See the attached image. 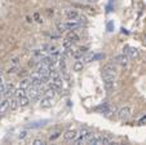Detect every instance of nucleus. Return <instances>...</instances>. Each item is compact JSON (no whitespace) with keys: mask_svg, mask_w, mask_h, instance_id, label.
Returning <instances> with one entry per match:
<instances>
[{"mask_svg":"<svg viewBox=\"0 0 146 145\" xmlns=\"http://www.w3.org/2000/svg\"><path fill=\"white\" fill-rule=\"evenodd\" d=\"M83 69V62L82 61H76L74 63V71H80Z\"/></svg>","mask_w":146,"mask_h":145,"instance_id":"obj_20","label":"nucleus"},{"mask_svg":"<svg viewBox=\"0 0 146 145\" xmlns=\"http://www.w3.org/2000/svg\"><path fill=\"white\" fill-rule=\"evenodd\" d=\"M33 144H34V145H44L45 142L43 141V140H40V139H36V140H34Z\"/></svg>","mask_w":146,"mask_h":145,"instance_id":"obj_25","label":"nucleus"},{"mask_svg":"<svg viewBox=\"0 0 146 145\" xmlns=\"http://www.w3.org/2000/svg\"><path fill=\"white\" fill-rule=\"evenodd\" d=\"M8 109H9V100H4L3 102H0V114H4Z\"/></svg>","mask_w":146,"mask_h":145,"instance_id":"obj_16","label":"nucleus"},{"mask_svg":"<svg viewBox=\"0 0 146 145\" xmlns=\"http://www.w3.org/2000/svg\"><path fill=\"white\" fill-rule=\"evenodd\" d=\"M124 53H125V56H127L128 58H137L138 57V51L137 48H133V47H124Z\"/></svg>","mask_w":146,"mask_h":145,"instance_id":"obj_2","label":"nucleus"},{"mask_svg":"<svg viewBox=\"0 0 146 145\" xmlns=\"http://www.w3.org/2000/svg\"><path fill=\"white\" fill-rule=\"evenodd\" d=\"M115 61L119 63V65L125 66L127 65V62H128V57L127 56H124V55H119V56H116L115 57Z\"/></svg>","mask_w":146,"mask_h":145,"instance_id":"obj_10","label":"nucleus"},{"mask_svg":"<svg viewBox=\"0 0 146 145\" xmlns=\"http://www.w3.org/2000/svg\"><path fill=\"white\" fill-rule=\"evenodd\" d=\"M45 122H47V120H41V122H34V123L29 124V126H27V128H36V127L44 126V124H45Z\"/></svg>","mask_w":146,"mask_h":145,"instance_id":"obj_19","label":"nucleus"},{"mask_svg":"<svg viewBox=\"0 0 146 145\" xmlns=\"http://www.w3.org/2000/svg\"><path fill=\"white\" fill-rule=\"evenodd\" d=\"M0 82H1V74H0Z\"/></svg>","mask_w":146,"mask_h":145,"instance_id":"obj_30","label":"nucleus"},{"mask_svg":"<svg viewBox=\"0 0 146 145\" xmlns=\"http://www.w3.org/2000/svg\"><path fill=\"white\" fill-rule=\"evenodd\" d=\"M65 26H66V30H74V29L79 27L80 23H79V22L72 21V19H70L69 22H66V23H65Z\"/></svg>","mask_w":146,"mask_h":145,"instance_id":"obj_11","label":"nucleus"},{"mask_svg":"<svg viewBox=\"0 0 146 145\" xmlns=\"http://www.w3.org/2000/svg\"><path fill=\"white\" fill-rule=\"evenodd\" d=\"M40 93V87H36V86H31L27 88V96L29 99H36Z\"/></svg>","mask_w":146,"mask_h":145,"instance_id":"obj_3","label":"nucleus"},{"mask_svg":"<svg viewBox=\"0 0 146 145\" xmlns=\"http://www.w3.org/2000/svg\"><path fill=\"white\" fill-rule=\"evenodd\" d=\"M12 63H13V65H18V57H14L13 60H12Z\"/></svg>","mask_w":146,"mask_h":145,"instance_id":"obj_28","label":"nucleus"},{"mask_svg":"<svg viewBox=\"0 0 146 145\" xmlns=\"http://www.w3.org/2000/svg\"><path fill=\"white\" fill-rule=\"evenodd\" d=\"M41 65H45V66H48V67H50V66L56 65V58L53 57V56L43 57L41 58Z\"/></svg>","mask_w":146,"mask_h":145,"instance_id":"obj_7","label":"nucleus"},{"mask_svg":"<svg viewBox=\"0 0 146 145\" xmlns=\"http://www.w3.org/2000/svg\"><path fill=\"white\" fill-rule=\"evenodd\" d=\"M16 70H17V65H14L13 67H11V69H9V70H8V73H9V74H11V73H14V71H16Z\"/></svg>","mask_w":146,"mask_h":145,"instance_id":"obj_27","label":"nucleus"},{"mask_svg":"<svg viewBox=\"0 0 146 145\" xmlns=\"http://www.w3.org/2000/svg\"><path fill=\"white\" fill-rule=\"evenodd\" d=\"M18 102H19V106H27L29 102H30V99H29V96H21L18 97Z\"/></svg>","mask_w":146,"mask_h":145,"instance_id":"obj_15","label":"nucleus"},{"mask_svg":"<svg viewBox=\"0 0 146 145\" xmlns=\"http://www.w3.org/2000/svg\"><path fill=\"white\" fill-rule=\"evenodd\" d=\"M30 84H31V80L30 79H22V80H21V83H19V87L26 91L29 87H30Z\"/></svg>","mask_w":146,"mask_h":145,"instance_id":"obj_18","label":"nucleus"},{"mask_svg":"<svg viewBox=\"0 0 146 145\" xmlns=\"http://www.w3.org/2000/svg\"><path fill=\"white\" fill-rule=\"evenodd\" d=\"M118 75V67L114 63H108L102 67V78L104 82H115V78Z\"/></svg>","mask_w":146,"mask_h":145,"instance_id":"obj_1","label":"nucleus"},{"mask_svg":"<svg viewBox=\"0 0 146 145\" xmlns=\"http://www.w3.org/2000/svg\"><path fill=\"white\" fill-rule=\"evenodd\" d=\"M23 137H26V132H21L19 134V139H23Z\"/></svg>","mask_w":146,"mask_h":145,"instance_id":"obj_29","label":"nucleus"},{"mask_svg":"<svg viewBox=\"0 0 146 145\" xmlns=\"http://www.w3.org/2000/svg\"><path fill=\"white\" fill-rule=\"evenodd\" d=\"M18 106H19L18 99H11L9 100V109L11 110H16Z\"/></svg>","mask_w":146,"mask_h":145,"instance_id":"obj_17","label":"nucleus"},{"mask_svg":"<svg viewBox=\"0 0 146 145\" xmlns=\"http://www.w3.org/2000/svg\"><path fill=\"white\" fill-rule=\"evenodd\" d=\"M89 1H97V0H89Z\"/></svg>","mask_w":146,"mask_h":145,"instance_id":"obj_31","label":"nucleus"},{"mask_svg":"<svg viewBox=\"0 0 146 145\" xmlns=\"http://www.w3.org/2000/svg\"><path fill=\"white\" fill-rule=\"evenodd\" d=\"M71 45H72L71 41H70L69 39H65V41H64V47H65V48H70Z\"/></svg>","mask_w":146,"mask_h":145,"instance_id":"obj_24","label":"nucleus"},{"mask_svg":"<svg viewBox=\"0 0 146 145\" xmlns=\"http://www.w3.org/2000/svg\"><path fill=\"white\" fill-rule=\"evenodd\" d=\"M60 135H61V132H54V135H50L49 140H50V141H53V140H56L58 136H60Z\"/></svg>","mask_w":146,"mask_h":145,"instance_id":"obj_26","label":"nucleus"},{"mask_svg":"<svg viewBox=\"0 0 146 145\" xmlns=\"http://www.w3.org/2000/svg\"><path fill=\"white\" fill-rule=\"evenodd\" d=\"M78 137V132L75 130H69L64 134V140L65 141H74Z\"/></svg>","mask_w":146,"mask_h":145,"instance_id":"obj_5","label":"nucleus"},{"mask_svg":"<svg viewBox=\"0 0 146 145\" xmlns=\"http://www.w3.org/2000/svg\"><path fill=\"white\" fill-rule=\"evenodd\" d=\"M66 17L67 19H76L79 17V13L75 9H69V11H66Z\"/></svg>","mask_w":146,"mask_h":145,"instance_id":"obj_12","label":"nucleus"},{"mask_svg":"<svg viewBox=\"0 0 146 145\" xmlns=\"http://www.w3.org/2000/svg\"><path fill=\"white\" fill-rule=\"evenodd\" d=\"M145 62H146V56H145Z\"/></svg>","mask_w":146,"mask_h":145,"instance_id":"obj_32","label":"nucleus"},{"mask_svg":"<svg viewBox=\"0 0 146 145\" xmlns=\"http://www.w3.org/2000/svg\"><path fill=\"white\" fill-rule=\"evenodd\" d=\"M86 52H87L86 47H80L79 49H76L75 52H72V56H74L75 58H80V57H83V56L86 55Z\"/></svg>","mask_w":146,"mask_h":145,"instance_id":"obj_8","label":"nucleus"},{"mask_svg":"<svg viewBox=\"0 0 146 145\" xmlns=\"http://www.w3.org/2000/svg\"><path fill=\"white\" fill-rule=\"evenodd\" d=\"M93 60H94V55H93V53L88 55L86 58H84V61H86V62H91V61H93Z\"/></svg>","mask_w":146,"mask_h":145,"instance_id":"obj_23","label":"nucleus"},{"mask_svg":"<svg viewBox=\"0 0 146 145\" xmlns=\"http://www.w3.org/2000/svg\"><path fill=\"white\" fill-rule=\"evenodd\" d=\"M14 91H16V90H14V86L13 84H8L5 87V90H4L3 95L5 96V97H9L11 95H14Z\"/></svg>","mask_w":146,"mask_h":145,"instance_id":"obj_13","label":"nucleus"},{"mask_svg":"<svg viewBox=\"0 0 146 145\" xmlns=\"http://www.w3.org/2000/svg\"><path fill=\"white\" fill-rule=\"evenodd\" d=\"M57 29L60 33H64V31H66V26H65V23H57Z\"/></svg>","mask_w":146,"mask_h":145,"instance_id":"obj_22","label":"nucleus"},{"mask_svg":"<svg viewBox=\"0 0 146 145\" xmlns=\"http://www.w3.org/2000/svg\"><path fill=\"white\" fill-rule=\"evenodd\" d=\"M66 39H69V40L71 41L72 44L76 43V41H79V36H78V34H76V33H74V31H70V33L67 34Z\"/></svg>","mask_w":146,"mask_h":145,"instance_id":"obj_14","label":"nucleus"},{"mask_svg":"<svg viewBox=\"0 0 146 145\" xmlns=\"http://www.w3.org/2000/svg\"><path fill=\"white\" fill-rule=\"evenodd\" d=\"M104 144H111V141H110V139L109 137H106V136H98L96 139V145H104Z\"/></svg>","mask_w":146,"mask_h":145,"instance_id":"obj_9","label":"nucleus"},{"mask_svg":"<svg viewBox=\"0 0 146 145\" xmlns=\"http://www.w3.org/2000/svg\"><path fill=\"white\" fill-rule=\"evenodd\" d=\"M53 105V99L50 97V96H45L44 99H41L40 101V106L44 108V109H48V108H50Z\"/></svg>","mask_w":146,"mask_h":145,"instance_id":"obj_6","label":"nucleus"},{"mask_svg":"<svg viewBox=\"0 0 146 145\" xmlns=\"http://www.w3.org/2000/svg\"><path fill=\"white\" fill-rule=\"evenodd\" d=\"M14 95H16L17 97H21V96H23V95H25V90H22V88L19 87L17 91H14Z\"/></svg>","mask_w":146,"mask_h":145,"instance_id":"obj_21","label":"nucleus"},{"mask_svg":"<svg viewBox=\"0 0 146 145\" xmlns=\"http://www.w3.org/2000/svg\"><path fill=\"white\" fill-rule=\"evenodd\" d=\"M118 115H119V118H120L121 120H127L128 118H129V115H131V108H128V106L121 108V109L119 110Z\"/></svg>","mask_w":146,"mask_h":145,"instance_id":"obj_4","label":"nucleus"}]
</instances>
